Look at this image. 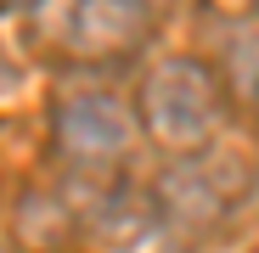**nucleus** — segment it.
<instances>
[{
	"mask_svg": "<svg viewBox=\"0 0 259 253\" xmlns=\"http://www.w3.org/2000/svg\"><path fill=\"white\" fill-rule=\"evenodd\" d=\"M23 6H34V0H0V12H23Z\"/></svg>",
	"mask_w": 259,
	"mask_h": 253,
	"instance_id": "nucleus-5",
	"label": "nucleus"
},
{
	"mask_svg": "<svg viewBox=\"0 0 259 253\" xmlns=\"http://www.w3.org/2000/svg\"><path fill=\"white\" fill-rule=\"evenodd\" d=\"M0 253H6V247H0Z\"/></svg>",
	"mask_w": 259,
	"mask_h": 253,
	"instance_id": "nucleus-6",
	"label": "nucleus"
},
{
	"mask_svg": "<svg viewBox=\"0 0 259 253\" xmlns=\"http://www.w3.org/2000/svg\"><path fill=\"white\" fill-rule=\"evenodd\" d=\"M253 253H259V247H253Z\"/></svg>",
	"mask_w": 259,
	"mask_h": 253,
	"instance_id": "nucleus-7",
	"label": "nucleus"
},
{
	"mask_svg": "<svg viewBox=\"0 0 259 253\" xmlns=\"http://www.w3.org/2000/svg\"><path fill=\"white\" fill-rule=\"evenodd\" d=\"M231 79H237V90L248 96V107L259 113V34H242L231 45Z\"/></svg>",
	"mask_w": 259,
	"mask_h": 253,
	"instance_id": "nucleus-4",
	"label": "nucleus"
},
{
	"mask_svg": "<svg viewBox=\"0 0 259 253\" xmlns=\"http://www.w3.org/2000/svg\"><path fill=\"white\" fill-rule=\"evenodd\" d=\"M51 45L84 62L130 57L152 34V0H34Z\"/></svg>",
	"mask_w": 259,
	"mask_h": 253,
	"instance_id": "nucleus-2",
	"label": "nucleus"
},
{
	"mask_svg": "<svg viewBox=\"0 0 259 253\" xmlns=\"http://www.w3.org/2000/svg\"><path fill=\"white\" fill-rule=\"evenodd\" d=\"M51 130H57V152L84 175H107L136 152V113L113 90H96V84H79V90L57 96Z\"/></svg>",
	"mask_w": 259,
	"mask_h": 253,
	"instance_id": "nucleus-3",
	"label": "nucleus"
},
{
	"mask_svg": "<svg viewBox=\"0 0 259 253\" xmlns=\"http://www.w3.org/2000/svg\"><path fill=\"white\" fill-rule=\"evenodd\" d=\"M226 90L197 57H163L141 84V124L163 152H203L220 135Z\"/></svg>",
	"mask_w": 259,
	"mask_h": 253,
	"instance_id": "nucleus-1",
	"label": "nucleus"
}]
</instances>
